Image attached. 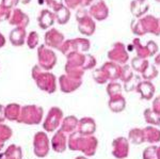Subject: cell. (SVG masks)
Returning a JSON list of instances; mask_svg holds the SVG:
<instances>
[{
    "label": "cell",
    "mask_w": 160,
    "mask_h": 159,
    "mask_svg": "<svg viewBox=\"0 0 160 159\" xmlns=\"http://www.w3.org/2000/svg\"><path fill=\"white\" fill-rule=\"evenodd\" d=\"M12 10L8 9L0 3V22H4V20H9L10 16H11Z\"/></svg>",
    "instance_id": "obj_42"
},
{
    "label": "cell",
    "mask_w": 160,
    "mask_h": 159,
    "mask_svg": "<svg viewBox=\"0 0 160 159\" xmlns=\"http://www.w3.org/2000/svg\"><path fill=\"white\" fill-rule=\"evenodd\" d=\"M98 140L94 136H82L75 132L69 135L68 148L71 151H79L87 157H92L96 154Z\"/></svg>",
    "instance_id": "obj_1"
},
{
    "label": "cell",
    "mask_w": 160,
    "mask_h": 159,
    "mask_svg": "<svg viewBox=\"0 0 160 159\" xmlns=\"http://www.w3.org/2000/svg\"><path fill=\"white\" fill-rule=\"evenodd\" d=\"M77 132L82 136H93L96 132V122L93 117H86L79 120Z\"/></svg>",
    "instance_id": "obj_21"
},
{
    "label": "cell",
    "mask_w": 160,
    "mask_h": 159,
    "mask_svg": "<svg viewBox=\"0 0 160 159\" xmlns=\"http://www.w3.org/2000/svg\"><path fill=\"white\" fill-rule=\"evenodd\" d=\"M128 140L132 144L140 145L145 142L144 138V130L142 128H131L128 132Z\"/></svg>",
    "instance_id": "obj_30"
},
{
    "label": "cell",
    "mask_w": 160,
    "mask_h": 159,
    "mask_svg": "<svg viewBox=\"0 0 160 159\" xmlns=\"http://www.w3.org/2000/svg\"><path fill=\"white\" fill-rule=\"evenodd\" d=\"M133 76H135V74H133V70L131 68V66L128 65V64L123 65L122 76H121L120 80H122L124 83H126V82H128Z\"/></svg>",
    "instance_id": "obj_40"
},
{
    "label": "cell",
    "mask_w": 160,
    "mask_h": 159,
    "mask_svg": "<svg viewBox=\"0 0 160 159\" xmlns=\"http://www.w3.org/2000/svg\"><path fill=\"white\" fill-rule=\"evenodd\" d=\"M148 64H149V62H148V59H142V58H139V57H135L132 60H131L130 66L133 71L142 75V74L144 73V71L148 68Z\"/></svg>",
    "instance_id": "obj_32"
},
{
    "label": "cell",
    "mask_w": 160,
    "mask_h": 159,
    "mask_svg": "<svg viewBox=\"0 0 160 159\" xmlns=\"http://www.w3.org/2000/svg\"><path fill=\"white\" fill-rule=\"evenodd\" d=\"M82 84V79H76L66 75H61L59 77V88L63 93H73L78 90Z\"/></svg>",
    "instance_id": "obj_17"
},
{
    "label": "cell",
    "mask_w": 160,
    "mask_h": 159,
    "mask_svg": "<svg viewBox=\"0 0 160 159\" xmlns=\"http://www.w3.org/2000/svg\"><path fill=\"white\" fill-rule=\"evenodd\" d=\"M157 159H160V147L157 148Z\"/></svg>",
    "instance_id": "obj_50"
},
{
    "label": "cell",
    "mask_w": 160,
    "mask_h": 159,
    "mask_svg": "<svg viewBox=\"0 0 160 159\" xmlns=\"http://www.w3.org/2000/svg\"><path fill=\"white\" fill-rule=\"evenodd\" d=\"M108 107L114 113H120L123 112L126 108V99L123 96V94H118V95L109 97L108 101Z\"/></svg>",
    "instance_id": "obj_25"
},
{
    "label": "cell",
    "mask_w": 160,
    "mask_h": 159,
    "mask_svg": "<svg viewBox=\"0 0 160 159\" xmlns=\"http://www.w3.org/2000/svg\"><path fill=\"white\" fill-rule=\"evenodd\" d=\"M149 10V3L148 0H131L130 12L136 18L143 17Z\"/></svg>",
    "instance_id": "obj_23"
},
{
    "label": "cell",
    "mask_w": 160,
    "mask_h": 159,
    "mask_svg": "<svg viewBox=\"0 0 160 159\" xmlns=\"http://www.w3.org/2000/svg\"><path fill=\"white\" fill-rule=\"evenodd\" d=\"M78 123L79 120L77 119L74 115H68L65 119H63V121L61 123L60 129L62 132H64L65 134H73L77 130L78 127Z\"/></svg>",
    "instance_id": "obj_26"
},
{
    "label": "cell",
    "mask_w": 160,
    "mask_h": 159,
    "mask_svg": "<svg viewBox=\"0 0 160 159\" xmlns=\"http://www.w3.org/2000/svg\"><path fill=\"white\" fill-rule=\"evenodd\" d=\"M22 147L12 144L7 148L4 153L0 154V159H22Z\"/></svg>",
    "instance_id": "obj_31"
},
{
    "label": "cell",
    "mask_w": 160,
    "mask_h": 159,
    "mask_svg": "<svg viewBox=\"0 0 160 159\" xmlns=\"http://www.w3.org/2000/svg\"><path fill=\"white\" fill-rule=\"evenodd\" d=\"M57 55L51 48L47 47L45 44L38 45V65L44 71L49 72L57 64Z\"/></svg>",
    "instance_id": "obj_9"
},
{
    "label": "cell",
    "mask_w": 160,
    "mask_h": 159,
    "mask_svg": "<svg viewBox=\"0 0 160 159\" xmlns=\"http://www.w3.org/2000/svg\"><path fill=\"white\" fill-rule=\"evenodd\" d=\"M130 29L137 37H143L148 33L160 35V19L154 15H144L141 18L131 22Z\"/></svg>",
    "instance_id": "obj_2"
},
{
    "label": "cell",
    "mask_w": 160,
    "mask_h": 159,
    "mask_svg": "<svg viewBox=\"0 0 160 159\" xmlns=\"http://www.w3.org/2000/svg\"><path fill=\"white\" fill-rule=\"evenodd\" d=\"M43 114L44 110L42 107L37 105H27L22 108V112L17 122L27 125H38L42 121Z\"/></svg>",
    "instance_id": "obj_8"
},
{
    "label": "cell",
    "mask_w": 160,
    "mask_h": 159,
    "mask_svg": "<svg viewBox=\"0 0 160 159\" xmlns=\"http://www.w3.org/2000/svg\"><path fill=\"white\" fill-rule=\"evenodd\" d=\"M53 13H55L56 16V22L59 25H66L71 19V10L65 4H63L61 7L56 10Z\"/></svg>",
    "instance_id": "obj_29"
},
{
    "label": "cell",
    "mask_w": 160,
    "mask_h": 159,
    "mask_svg": "<svg viewBox=\"0 0 160 159\" xmlns=\"http://www.w3.org/2000/svg\"><path fill=\"white\" fill-rule=\"evenodd\" d=\"M86 59L87 53L75 52L66 57L65 73L66 75L76 79H82L86 72Z\"/></svg>",
    "instance_id": "obj_5"
},
{
    "label": "cell",
    "mask_w": 160,
    "mask_h": 159,
    "mask_svg": "<svg viewBox=\"0 0 160 159\" xmlns=\"http://www.w3.org/2000/svg\"><path fill=\"white\" fill-rule=\"evenodd\" d=\"M51 148L49 138L46 132H38L33 138V152L40 158H44L48 155Z\"/></svg>",
    "instance_id": "obj_12"
},
{
    "label": "cell",
    "mask_w": 160,
    "mask_h": 159,
    "mask_svg": "<svg viewBox=\"0 0 160 159\" xmlns=\"http://www.w3.org/2000/svg\"><path fill=\"white\" fill-rule=\"evenodd\" d=\"M31 76L34 79L38 88L46 93L52 94L57 91L58 83H57V78L52 73L47 71H44L40 66L34 65L31 71Z\"/></svg>",
    "instance_id": "obj_4"
},
{
    "label": "cell",
    "mask_w": 160,
    "mask_h": 159,
    "mask_svg": "<svg viewBox=\"0 0 160 159\" xmlns=\"http://www.w3.org/2000/svg\"><path fill=\"white\" fill-rule=\"evenodd\" d=\"M19 2H20V3H22V4H28V3H30V2H31V0H19Z\"/></svg>",
    "instance_id": "obj_49"
},
{
    "label": "cell",
    "mask_w": 160,
    "mask_h": 159,
    "mask_svg": "<svg viewBox=\"0 0 160 159\" xmlns=\"http://www.w3.org/2000/svg\"><path fill=\"white\" fill-rule=\"evenodd\" d=\"M92 0H64L65 6L69 10H79L89 7Z\"/></svg>",
    "instance_id": "obj_34"
},
{
    "label": "cell",
    "mask_w": 160,
    "mask_h": 159,
    "mask_svg": "<svg viewBox=\"0 0 160 159\" xmlns=\"http://www.w3.org/2000/svg\"><path fill=\"white\" fill-rule=\"evenodd\" d=\"M63 121V111L59 107H51L43 123V128L47 132H57Z\"/></svg>",
    "instance_id": "obj_11"
},
{
    "label": "cell",
    "mask_w": 160,
    "mask_h": 159,
    "mask_svg": "<svg viewBox=\"0 0 160 159\" xmlns=\"http://www.w3.org/2000/svg\"><path fill=\"white\" fill-rule=\"evenodd\" d=\"M65 37L62 32L59 31L56 28H50L45 32L44 35V44L51 49H59L63 45Z\"/></svg>",
    "instance_id": "obj_15"
},
{
    "label": "cell",
    "mask_w": 160,
    "mask_h": 159,
    "mask_svg": "<svg viewBox=\"0 0 160 159\" xmlns=\"http://www.w3.org/2000/svg\"><path fill=\"white\" fill-rule=\"evenodd\" d=\"M107 57L111 62L118 63L120 65H125L129 60V53L127 52L126 46L122 42H117L112 45L108 51Z\"/></svg>",
    "instance_id": "obj_13"
},
{
    "label": "cell",
    "mask_w": 160,
    "mask_h": 159,
    "mask_svg": "<svg viewBox=\"0 0 160 159\" xmlns=\"http://www.w3.org/2000/svg\"><path fill=\"white\" fill-rule=\"evenodd\" d=\"M152 109H153L157 114L160 115V96H157L156 98H154Z\"/></svg>",
    "instance_id": "obj_45"
},
{
    "label": "cell",
    "mask_w": 160,
    "mask_h": 159,
    "mask_svg": "<svg viewBox=\"0 0 160 159\" xmlns=\"http://www.w3.org/2000/svg\"><path fill=\"white\" fill-rule=\"evenodd\" d=\"M27 31H26V28H14L11 30L9 34V40L10 43L15 46V47H20V46H24L27 40Z\"/></svg>",
    "instance_id": "obj_24"
},
{
    "label": "cell",
    "mask_w": 160,
    "mask_h": 159,
    "mask_svg": "<svg viewBox=\"0 0 160 159\" xmlns=\"http://www.w3.org/2000/svg\"><path fill=\"white\" fill-rule=\"evenodd\" d=\"M88 12L93 18L98 22L106 20L109 17V7L104 0H92Z\"/></svg>",
    "instance_id": "obj_14"
},
{
    "label": "cell",
    "mask_w": 160,
    "mask_h": 159,
    "mask_svg": "<svg viewBox=\"0 0 160 159\" xmlns=\"http://www.w3.org/2000/svg\"><path fill=\"white\" fill-rule=\"evenodd\" d=\"M75 159H89V158H88L87 157V156H78V157H76V158H75Z\"/></svg>",
    "instance_id": "obj_51"
},
{
    "label": "cell",
    "mask_w": 160,
    "mask_h": 159,
    "mask_svg": "<svg viewBox=\"0 0 160 159\" xmlns=\"http://www.w3.org/2000/svg\"><path fill=\"white\" fill-rule=\"evenodd\" d=\"M20 112H22V107L18 104H9L7 107H4V114L6 119L9 121H18Z\"/></svg>",
    "instance_id": "obj_28"
},
{
    "label": "cell",
    "mask_w": 160,
    "mask_h": 159,
    "mask_svg": "<svg viewBox=\"0 0 160 159\" xmlns=\"http://www.w3.org/2000/svg\"><path fill=\"white\" fill-rule=\"evenodd\" d=\"M6 114H4V107L0 105V123H3L6 121Z\"/></svg>",
    "instance_id": "obj_46"
},
{
    "label": "cell",
    "mask_w": 160,
    "mask_h": 159,
    "mask_svg": "<svg viewBox=\"0 0 160 159\" xmlns=\"http://www.w3.org/2000/svg\"><path fill=\"white\" fill-rule=\"evenodd\" d=\"M63 1L64 0H45V3L52 10V12H55L56 10L63 6Z\"/></svg>",
    "instance_id": "obj_43"
},
{
    "label": "cell",
    "mask_w": 160,
    "mask_h": 159,
    "mask_svg": "<svg viewBox=\"0 0 160 159\" xmlns=\"http://www.w3.org/2000/svg\"><path fill=\"white\" fill-rule=\"evenodd\" d=\"M140 77L135 75L132 77V78L130 79L128 82L125 83V91L126 92H131V91H136L137 89V86L139 84V82H140Z\"/></svg>",
    "instance_id": "obj_41"
},
{
    "label": "cell",
    "mask_w": 160,
    "mask_h": 159,
    "mask_svg": "<svg viewBox=\"0 0 160 159\" xmlns=\"http://www.w3.org/2000/svg\"><path fill=\"white\" fill-rule=\"evenodd\" d=\"M157 148L155 144H151L142 153V158L143 159H157Z\"/></svg>",
    "instance_id": "obj_39"
},
{
    "label": "cell",
    "mask_w": 160,
    "mask_h": 159,
    "mask_svg": "<svg viewBox=\"0 0 160 159\" xmlns=\"http://www.w3.org/2000/svg\"><path fill=\"white\" fill-rule=\"evenodd\" d=\"M6 45V37L2 33H0V49Z\"/></svg>",
    "instance_id": "obj_47"
},
{
    "label": "cell",
    "mask_w": 160,
    "mask_h": 159,
    "mask_svg": "<svg viewBox=\"0 0 160 159\" xmlns=\"http://www.w3.org/2000/svg\"><path fill=\"white\" fill-rule=\"evenodd\" d=\"M19 3V0H1V4L10 10H13L16 7L17 4Z\"/></svg>",
    "instance_id": "obj_44"
},
{
    "label": "cell",
    "mask_w": 160,
    "mask_h": 159,
    "mask_svg": "<svg viewBox=\"0 0 160 159\" xmlns=\"http://www.w3.org/2000/svg\"><path fill=\"white\" fill-rule=\"evenodd\" d=\"M155 65L160 68V52H158L155 56Z\"/></svg>",
    "instance_id": "obj_48"
},
{
    "label": "cell",
    "mask_w": 160,
    "mask_h": 159,
    "mask_svg": "<svg viewBox=\"0 0 160 159\" xmlns=\"http://www.w3.org/2000/svg\"><path fill=\"white\" fill-rule=\"evenodd\" d=\"M112 155L117 159H125L129 155V140L118 137L112 141Z\"/></svg>",
    "instance_id": "obj_16"
},
{
    "label": "cell",
    "mask_w": 160,
    "mask_h": 159,
    "mask_svg": "<svg viewBox=\"0 0 160 159\" xmlns=\"http://www.w3.org/2000/svg\"><path fill=\"white\" fill-rule=\"evenodd\" d=\"M106 91H107L108 96L111 97V96L118 95V94H122L123 89H122V86L118 82H117V81H110V82H108L107 84Z\"/></svg>",
    "instance_id": "obj_38"
},
{
    "label": "cell",
    "mask_w": 160,
    "mask_h": 159,
    "mask_svg": "<svg viewBox=\"0 0 160 159\" xmlns=\"http://www.w3.org/2000/svg\"><path fill=\"white\" fill-rule=\"evenodd\" d=\"M38 43H40V37L37 31H31L28 33L26 44L29 49H34V48L38 47Z\"/></svg>",
    "instance_id": "obj_37"
},
{
    "label": "cell",
    "mask_w": 160,
    "mask_h": 159,
    "mask_svg": "<svg viewBox=\"0 0 160 159\" xmlns=\"http://www.w3.org/2000/svg\"><path fill=\"white\" fill-rule=\"evenodd\" d=\"M29 22V16L25 12H22V10L17 9V7L12 10L11 16L9 18V24L11 26H14L15 28H27Z\"/></svg>",
    "instance_id": "obj_18"
},
{
    "label": "cell",
    "mask_w": 160,
    "mask_h": 159,
    "mask_svg": "<svg viewBox=\"0 0 160 159\" xmlns=\"http://www.w3.org/2000/svg\"><path fill=\"white\" fill-rule=\"evenodd\" d=\"M156 1H157V2H159V3H160V0H156Z\"/></svg>",
    "instance_id": "obj_52"
},
{
    "label": "cell",
    "mask_w": 160,
    "mask_h": 159,
    "mask_svg": "<svg viewBox=\"0 0 160 159\" xmlns=\"http://www.w3.org/2000/svg\"><path fill=\"white\" fill-rule=\"evenodd\" d=\"M91 48V42L87 37H76L64 41L60 51L65 57L75 52H88Z\"/></svg>",
    "instance_id": "obj_6"
},
{
    "label": "cell",
    "mask_w": 160,
    "mask_h": 159,
    "mask_svg": "<svg viewBox=\"0 0 160 159\" xmlns=\"http://www.w3.org/2000/svg\"><path fill=\"white\" fill-rule=\"evenodd\" d=\"M68 139L66 138L65 132H62L61 129H58L50 141L51 148H52L56 153H59V154L64 153L66 151V148H68Z\"/></svg>",
    "instance_id": "obj_19"
},
{
    "label": "cell",
    "mask_w": 160,
    "mask_h": 159,
    "mask_svg": "<svg viewBox=\"0 0 160 159\" xmlns=\"http://www.w3.org/2000/svg\"><path fill=\"white\" fill-rule=\"evenodd\" d=\"M56 22V16L55 13L50 11L49 9H44L40 12L38 16V25L41 29L48 30L52 28V26Z\"/></svg>",
    "instance_id": "obj_20"
},
{
    "label": "cell",
    "mask_w": 160,
    "mask_h": 159,
    "mask_svg": "<svg viewBox=\"0 0 160 159\" xmlns=\"http://www.w3.org/2000/svg\"><path fill=\"white\" fill-rule=\"evenodd\" d=\"M144 120L148 124L152 125V126H160V115L157 114L152 108H148L144 110L143 113Z\"/></svg>",
    "instance_id": "obj_33"
},
{
    "label": "cell",
    "mask_w": 160,
    "mask_h": 159,
    "mask_svg": "<svg viewBox=\"0 0 160 159\" xmlns=\"http://www.w3.org/2000/svg\"><path fill=\"white\" fill-rule=\"evenodd\" d=\"M131 46H132L133 49L136 51L137 57L142 58V59H148L149 57H154L159 51V47H158V45H157V43L152 40L148 41L145 45H143L140 37H135L132 40Z\"/></svg>",
    "instance_id": "obj_10"
},
{
    "label": "cell",
    "mask_w": 160,
    "mask_h": 159,
    "mask_svg": "<svg viewBox=\"0 0 160 159\" xmlns=\"http://www.w3.org/2000/svg\"><path fill=\"white\" fill-rule=\"evenodd\" d=\"M144 130V138H145V142H148L149 144H156L160 142V129H158L156 126H152L148 125Z\"/></svg>",
    "instance_id": "obj_27"
},
{
    "label": "cell",
    "mask_w": 160,
    "mask_h": 159,
    "mask_svg": "<svg viewBox=\"0 0 160 159\" xmlns=\"http://www.w3.org/2000/svg\"><path fill=\"white\" fill-rule=\"evenodd\" d=\"M12 137V129L8 125L0 123V151L2 150L4 142Z\"/></svg>",
    "instance_id": "obj_35"
},
{
    "label": "cell",
    "mask_w": 160,
    "mask_h": 159,
    "mask_svg": "<svg viewBox=\"0 0 160 159\" xmlns=\"http://www.w3.org/2000/svg\"><path fill=\"white\" fill-rule=\"evenodd\" d=\"M141 76H142V78H143V80H148V81L154 80V79L158 76V68H157V66L155 65V64L149 63L148 68L144 71V73L142 74Z\"/></svg>",
    "instance_id": "obj_36"
},
{
    "label": "cell",
    "mask_w": 160,
    "mask_h": 159,
    "mask_svg": "<svg viewBox=\"0 0 160 159\" xmlns=\"http://www.w3.org/2000/svg\"><path fill=\"white\" fill-rule=\"evenodd\" d=\"M122 71L123 65L108 61V62L102 64L99 68H96L93 72L92 76L96 83L105 84L110 82V81H115L118 79H121Z\"/></svg>",
    "instance_id": "obj_3"
},
{
    "label": "cell",
    "mask_w": 160,
    "mask_h": 159,
    "mask_svg": "<svg viewBox=\"0 0 160 159\" xmlns=\"http://www.w3.org/2000/svg\"><path fill=\"white\" fill-rule=\"evenodd\" d=\"M76 20L78 24V30L84 37H92L96 30L95 19L89 14L88 10L79 9L76 13Z\"/></svg>",
    "instance_id": "obj_7"
},
{
    "label": "cell",
    "mask_w": 160,
    "mask_h": 159,
    "mask_svg": "<svg viewBox=\"0 0 160 159\" xmlns=\"http://www.w3.org/2000/svg\"><path fill=\"white\" fill-rule=\"evenodd\" d=\"M136 91L138 92L141 95L142 99H145V101H151L152 98L155 95V92H156V89H155V86L152 81L148 80H141L139 84L137 86Z\"/></svg>",
    "instance_id": "obj_22"
}]
</instances>
